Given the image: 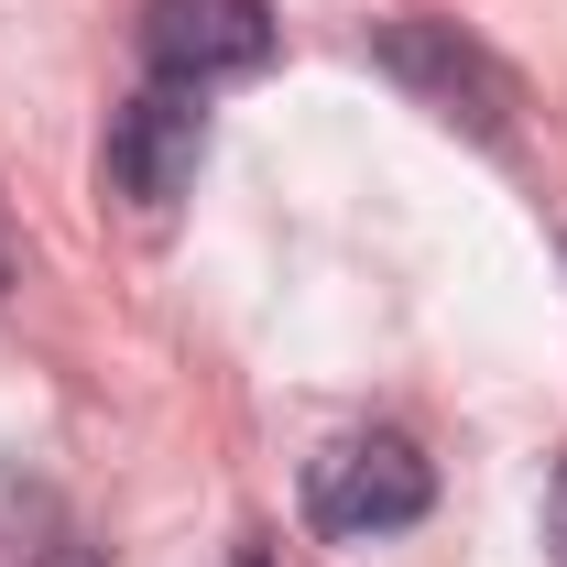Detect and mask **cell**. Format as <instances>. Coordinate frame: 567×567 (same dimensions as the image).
<instances>
[{
	"label": "cell",
	"instance_id": "obj_1",
	"mask_svg": "<svg viewBox=\"0 0 567 567\" xmlns=\"http://www.w3.org/2000/svg\"><path fill=\"white\" fill-rule=\"evenodd\" d=\"M371 66L393 76L415 110H436L447 132H470V142H513L524 87H513V66H502L481 33H458V22H436V11H393V22H371Z\"/></svg>",
	"mask_w": 567,
	"mask_h": 567
},
{
	"label": "cell",
	"instance_id": "obj_2",
	"mask_svg": "<svg viewBox=\"0 0 567 567\" xmlns=\"http://www.w3.org/2000/svg\"><path fill=\"white\" fill-rule=\"evenodd\" d=\"M436 502V470H425L415 436H339L317 470H306V524L339 535V546H371V535H404Z\"/></svg>",
	"mask_w": 567,
	"mask_h": 567
},
{
	"label": "cell",
	"instance_id": "obj_3",
	"mask_svg": "<svg viewBox=\"0 0 567 567\" xmlns=\"http://www.w3.org/2000/svg\"><path fill=\"white\" fill-rule=\"evenodd\" d=\"M142 66L153 87H229L274 66V11L262 0H142Z\"/></svg>",
	"mask_w": 567,
	"mask_h": 567
},
{
	"label": "cell",
	"instance_id": "obj_4",
	"mask_svg": "<svg viewBox=\"0 0 567 567\" xmlns=\"http://www.w3.org/2000/svg\"><path fill=\"white\" fill-rule=\"evenodd\" d=\"M197 164H208L197 87H142V99H121V121H110V186L132 208H175L197 186Z\"/></svg>",
	"mask_w": 567,
	"mask_h": 567
},
{
	"label": "cell",
	"instance_id": "obj_5",
	"mask_svg": "<svg viewBox=\"0 0 567 567\" xmlns=\"http://www.w3.org/2000/svg\"><path fill=\"white\" fill-rule=\"evenodd\" d=\"M546 557L567 567V458H557V481H546Z\"/></svg>",
	"mask_w": 567,
	"mask_h": 567
},
{
	"label": "cell",
	"instance_id": "obj_6",
	"mask_svg": "<svg viewBox=\"0 0 567 567\" xmlns=\"http://www.w3.org/2000/svg\"><path fill=\"white\" fill-rule=\"evenodd\" d=\"M33 567H99V546H87V535H66V524H55V535H44V557Z\"/></svg>",
	"mask_w": 567,
	"mask_h": 567
},
{
	"label": "cell",
	"instance_id": "obj_7",
	"mask_svg": "<svg viewBox=\"0 0 567 567\" xmlns=\"http://www.w3.org/2000/svg\"><path fill=\"white\" fill-rule=\"evenodd\" d=\"M11 262H22V251H11V218H0V284H11Z\"/></svg>",
	"mask_w": 567,
	"mask_h": 567
},
{
	"label": "cell",
	"instance_id": "obj_8",
	"mask_svg": "<svg viewBox=\"0 0 567 567\" xmlns=\"http://www.w3.org/2000/svg\"><path fill=\"white\" fill-rule=\"evenodd\" d=\"M251 567H262V557H251Z\"/></svg>",
	"mask_w": 567,
	"mask_h": 567
}]
</instances>
